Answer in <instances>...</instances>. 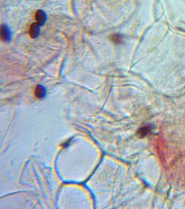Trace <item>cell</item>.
Masks as SVG:
<instances>
[{"label": "cell", "instance_id": "1", "mask_svg": "<svg viewBox=\"0 0 185 209\" xmlns=\"http://www.w3.org/2000/svg\"><path fill=\"white\" fill-rule=\"evenodd\" d=\"M40 26L39 25L37 22L34 23L31 26L29 34L32 38H36L38 37L39 35L40 34Z\"/></svg>", "mask_w": 185, "mask_h": 209}, {"label": "cell", "instance_id": "2", "mask_svg": "<svg viewBox=\"0 0 185 209\" xmlns=\"http://www.w3.org/2000/svg\"><path fill=\"white\" fill-rule=\"evenodd\" d=\"M35 18L37 23L41 26L45 24L46 20V15L45 12H44L43 11L38 10L36 13Z\"/></svg>", "mask_w": 185, "mask_h": 209}, {"label": "cell", "instance_id": "3", "mask_svg": "<svg viewBox=\"0 0 185 209\" xmlns=\"http://www.w3.org/2000/svg\"><path fill=\"white\" fill-rule=\"evenodd\" d=\"M10 37L9 29L6 26H2L1 27V38L3 41L8 40Z\"/></svg>", "mask_w": 185, "mask_h": 209}, {"label": "cell", "instance_id": "4", "mask_svg": "<svg viewBox=\"0 0 185 209\" xmlns=\"http://www.w3.org/2000/svg\"><path fill=\"white\" fill-rule=\"evenodd\" d=\"M152 130V127L150 125L144 126L141 127L139 130H138L137 135L141 138H143L144 137L147 136L148 134L150 133Z\"/></svg>", "mask_w": 185, "mask_h": 209}, {"label": "cell", "instance_id": "5", "mask_svg": "<svg viewBox=\"0 0 185 209\" xmlns=\"http://www.w3.org/2000/svg\"><path fill=\"white\" fill-rule=\"evenodd\" d=\"M46 94V91L43 86L38 85L36 86L35 89V95L38 98H42Z\"/></svg>", "mask_w": 185, "mask_h": 209}, {"label": "cell", "instance_id": "6", "mask_svg": "<svg viewBox=\"0 0 185 209\" xmlns=\"http://www.w3.org/2000/svg\"><path fill=\"white\" fill-rule=\"evenodd\" d=\"M111 40L115 43L119 44L122 41L123 37L121 35H119V34L114 35L112 36Z\"/></svg>", "mask_w": 185, "mask_h": 209}]
</instances>
